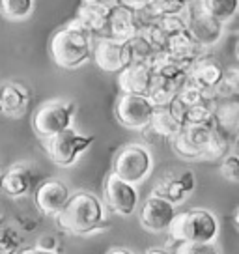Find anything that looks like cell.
I'll use <instances>...</instances> for the list:
<instances>
[{
  "label": "cell",
  "instance_id": "cell-1",
  "mask_svg": "<svg viewBox=\"0 0 239 254\" xmlns=\"http://www.w3.org/2000/svg\"><path fill=\"white\" fill-rule=\"evenodd\" d=\"M55 217L58 226L73 236H90L109 228L107 213L101 200L86 190L69 194L65 206Z\"/></svg>",
  "mask_w": 239,
  "mask_h": 254
},
{
  "label": "cell",
  "instance_id": "cell-2",
  "mask_svg": "<svg viewBox=\"0 0 239 254\" xmlns=\"http://www.w3.org/2000/svg\"><path fill=\"white\" fill-rule=\"evenodd\" d=\"M92 43H94V34L79 19H75L51 38L49 51L56 65L65 69H75L90 58Z\"/></svg>",
  "mask_w": 239,
  "mask_h": 254
},
{
  "label": "cell",
  "instance_id": "cell-3",
  "mask_svg": "<svg viewBox=\"0 0 239 254\" xmlns=\"http://www.w3.org/2000/svg\"><path fill=\"white\" fill-rule=\"evenodd\" d=\"M168 234L176 241H215L219 221L207 209H189L174 215Z\"/></svg>",
  "mask_w": 239,
  "mask_h": 254
},
{
  "label": "cell",
  "instance_id": "cell-4",
  "mask_svg": "<svg viewBox=\"0 0 239 254\" xmlns=\"http://www.w3.org/2000/svg\"><path fill=\"white\" fill-rule=\"evenodd\" d=\"M94 140L96 138L92 135H82L69 126L56 135L43 138V146H45V151L55 165L67 168L77 163V159L92 146Z\"/></svg>",
  "mask_w": 239,
  "mask_h": 254
},
{
  "label": "cell",
  "instance_id": "cell-5",
  "mask_svg": "<svg viewBox=\"0 0 239 254\" xmlns=\"http://www.w3.org/2000/svg\"><path fill=\"white\" fill-rule=\"evenodd\" d=\"M152 168L153 159L150 150L142 144L131 142L118 150L112 163V174L136 185L150 176Z\"/></svg>",
  "mask_w": 239,
  "mask_h": 254
},
{
  "label": "cell",
  "instance_id": "cell-6",
  "mask_svg": "<svg viewBox=\"0 0 239 254\" xmlns=\"http://www.w3.org/2000/svg\"><path fill=\"white\" fill-rule=\"evenodd\" d=\"M75 112H77V107L71 101L53 99V101L43 103L34 112L32 118V127L36 135L40 138H49V136L64 131L65 127L71 126Z\"/></svg>",
  "mask_w": 239,
  "mask_h": 254
},
{
  "label": "cell",
  "instance_id": "cell-7",
  "mask_svg": "<svg viewBox=\"0 0 239 254\" xmlns=\"http://www.w3.org/2000/svg\"><path fill=\"white\" fill-rule=\"evenodd\" d=\"M155 105L144 94H121L116 101V118L129 129H146L150 126Z\"/></svg>",
  "mask_w": 239,
  "mask_h": 254
},
{
  "label": "cell",
  "instance_id": "cell-8",
  "mask_svg": "<svg viewBox=\"0 0 239 254\" xmlns=\"http://www.w3.org/2000/svg\"><path fill=\"white\" fill-rule=\"evenodd\" d=\"M40 178V172L32 165L15 163L4 174H0V189L13 198H21V196H26L28 192H34Z\"/></svg>",
  "mask_w": 239,
  "mask_h": 254
},
{
  "label": "cell",
  "instance_id": "cell-9",
  "mask_svg": "<svg viewBox=\"0 0 239 254\" xmlns=\"http://www.w3.org/2000/svg\"><path fill=\"white\" fill-rule=\"evenodd\" d=\"M94 60L103 71L118 73L127 64H131L127 40H116L111 36L101 38L94 49Z\"/></svg>",
  "mask_w": 239,
  "mask_h": 254
},
{
  "label": "cell",
  "instance_id": "cell-10",
  "mask_svg": "<svg viewBox=\"0 0 239 254\" xmlns=\"http://www.w3.org/2000/svg\"><path fill=\"white\" fill-rule=\"evenodd\" d=\"M105 198L109 207H112L116 213L129 217L135 213L138 206V190L135 183H129L116 174H111L105 182Z\"/></svg>",
  "mask_w": 239,
  "mask_h": 254
},
{
  "label": "cell",
  "instance_id": "cell-11",
  "mask_svg": "<svg viewBox=\"0 0 239 254\" xmlns=\"http://www.w3.org/2000/svg\"><path fill=\"white\" fill-rule=\"evenodd\" d=\"M223 21L206 13L198 6L196 9H192L191 17L187 19V30L202 47L207 49L219 43V40L223 38Z\"/></svg>",
  "mask_w": 239,
  "mask_h": 254
},
{
  "label": "cell",
  "instance_id": "cell-12",
  "mask_svg": "<svg viewBox=\"0 0 239 254\" xmlns=\"http://www.w3.org/2000/svg\"><path fill=\"white\" fill-rule=\"evenodd\" d=\"M176 215V207L170 200L152 194L144 202L140 209V222L146 230L150 232H165L168 230L170 222Z\"/></svg>",
  "mask_w": 239,
  "mask_h": 254
},
{
  "label": "cell",
  "instance_id": "cell-13",
  "mask_svg": "<svg viewBox=\"0 0 239 254\" xmlns=\"http://www.w3.org/2000/svg\"><path fill=\"white\" fill-rule=\"evenodd\" d=\"M69 194L71 192L65 183L58 182V180H47L34 189V202L41 213L55 217L65 206Z\"/></svg>",
  "mask_w": 239,
  "mask_h": 254
},
{
  "label": "cell",
  "instance_id": "cell-14",
  "mask_svg": "<svg viewBox=\"0 0 239 254\" xmlns=\"http://www.w3.org/2000/svg\"><path fill=\"white\" fill-rule=\"evenodd\" d=\"M144 21L140 19V11L127 8L123 4H118L109 13V24H107V36L116 40H129L140 32Z\"/></svg>",
  "mask_w": 239,
  "mask_h": 254
},
{
  "label": "cell",
  "instance_id": "cell-15",
  "mask_svg": "<svg viewBox=\"0 0 239 254\" xmlns=\"http://www.w3.org/2000/svg\"><path fill=\"white\" fill-rule=\"evenodd\" d=\"M194 187H196V176H194V172L183 170L181 174H176L161 180L153 187L152 194L163 196V198L170 200L172 204H179V202H183L191 194L192 190H194Z\"/></svg>",
  "mask_w": 239,
  "mask_h": 254
},
{
  "label": "cell",
  "instance_id": "cell-16",
  "mask_svg": "<svg viewBox=\"0 0 239 254\" xmlns=\"http://www.w3.org/2000/svg\"><path fill=\"white\" fill-rule=\"evenodd\" d=\"M118 86L123 94H144L148 95L152 82V67L146 62H131L123 69H120Z\"/></svg>",
  "mask_w": 239,
  "mask_h": 254
},
{
  "label": "cell",
  "instance_id": "cell-17",
  "mask_svg": "<svg viewBox=\"0 0 239 254\" xmlns=\"http://www.w3.org/2000/svg\"><path fill=\"white\" fill-rule=\"evenodd\" d=\"M32 101L30 90L21 82H4L0 84V112L17 118L26 112Z\"/></svg>",
  "mask_w": 239,
  "mask_h": 254
},
{
  "label": "cell",
  "instance_id": "cell-18",
  "mask_svg": "<svg viewBox=\"0 0 239 254\" xmlns=\"http://www.w3.org/2000/svg\"><path fill=\"white\" fill-rule=\"evenodd\" d=\"M224 69L221 64L215 62L209 56H200L191 64L189 71H187V80L196 84V86L207 88V90H215V86L223 80Z\"/></svg>",
  "mask_w": 239,
  "mask_h": 254
},
{
  "label": "cell",
  "instance_id": "cell-19",
  "mask_svg": "<svg viewBox=\"0 0 239 254\" xmlns=\"http://www.w3.org/2000/svg\"><path fill=\"white\" fill-rule=\"evenodd\" d=\"M185 80H187V75L176 77V79L153 75L152 82H150V90H148V97L152 99V103L155 107H165L178 95V92L185 84Z\"/></svg>",
  "mask_w": 239,
  "mask_h": 254
},
{
  "label": "cell",
  "instance_id": "cell-20",
  "mask_svg": "<svg viewBox=\"0 0 239 254\" xmlns=\"http://www.w3.org/2000/svg\"><path fill=\"white\" fill-rule=\"evenodd\" d=\"M167 51L189 64H192L196 58L206 55V47H202L198 41L189 34V30L178 32V34L168 36Z\"/></svg>",
  "mask_w": 239,
  "mask_h": 254
},
{
  "label": "cell",
  "instance_id": "cell-21",
  "mask_svg": "<svg viewBox=\"0 0 239 254\" xmlns=\"http://www.w3.org/2000/svg\"><path fill=\"white\" fill-rule=\"evenodd\" d=\"M150 67H152L153 75L167 77V79H176V77L187 75L191 64L178 58V56H174L168 51H157L152 56V60H150Z\"/></svg>",
  "mask_w": 239,
  "mask_h": 254
},
{
  "label": "cell",
  "instance_id": "cell-22",
  "mask_svg": "<svg viewBox=\"0 0 239 254\" xmlns=\"http://www.w3.org/2000/svg\"><path fill=\"white\" fill-rule=\"evenodd\" d=\"M148 127H152L157 135L172 138L183 127V124L176 118L174 114L168 111L167 105H165V107H155L153 109L152 120H150V126Z\"/></svg>",
  "mask_w": 239,
  "mask_h": 254
},
{
  "label": "cell",
  "instance_id": "cell-23",
  "mask_svg": "<svg viewBox=\"0 0 239 254\" xmlns=\"http://www.w3.org/2000/svg\"><path fill=\"white\" fill-rule=\"evenodd\" d=\"M109 13L111 11H105V9H97L86 4H80L79 8V19L80 23L86 26L88 30L92 32L94 36H107V24H109Z\"/></svg>",
  "mask_w": 239,
  "mask_h": 254
},
{
  "label": "cell",
  "instance_id": "cell-24",
  "mask_svg": "<svg viewBox=\"0 0 239 254\" xmlns=\"http://www.w3.org/2000/svg\"><path fill=\"white\" fill-rule=\"evenodd\" d=\"M230 148V140L226 136V131H223L221 127H213L211 133L207 136L204 150H202V159L206 161H217V159L224 157V153Z\"/></svg>",
  "mask_w": 239,
  "mask_h": 254
},
{
  "label": "cell",
  "instance_id": "cell-25",
  "mask_svg": "<svg viewBox=\"0 0 239 254\" xmlns=\"http://www.w3.org/2000/svg\"><path fill=\"white\" fill-rule=\"evenodd\" d=\"M200 8L219 21H230L239 9V0H200Z\"/></svg>",
  "mask_w": 239,
  "mask_h": 254
},
{
  "label": "cell",
  "instance_id": "cell-26",
  "mask_svg": "<svg viewBox=\"0 0 239 254\" xmlns=\"http://www.w3.org/2000/svg\"><path fill=\"white\" fill-rule=\"evenodd\" d=\"M34 11V0H0V13L8 21H23Z\"/></svg>",
  "mask_w": 239,
  "mask_h": 254
},
{
  "label": "cell",
  "instance_id": "cell-27",
  "mask_svg": "<svg viewBox=\"0 0 239 254\" xmlns=\"http://www.w3.org/2000/svg\"><path fill=\"white\" fill-rule=\"evenodd\" d=\"M213 118H215L217 127H221L226 133H234L238 129V103L228 101V103L217 107L213 111Z\"/></svg>",
  "mask_w": 239,
  "mask_h": 254
},
{
  "label": "cell",
  "instance_id": "cell-28",
  "mask_svg": "<svg viewBox=\"0 0 239 254\" xmlns=\"http://www.w3.org/2000/svg\"><path fill=\"white\" fill-rule=\"evenodd\" d=\"M129 53H131V62H146L150 64L152 56L155 55V49L150 45V41L144 38L140 32L131 36L127 40Z\"/></svg>",
  "mask_w": 239,
  "mask_h": 254
},
{
  "label": "cell",
  "instance_id": "cell-29",
  "mask_svg": "<svg viewBox=\"0 0 239 254\" xmlns=\"http://www.w3.org/2000/svg\"><path fill=\"white\" fill-rule=\"evenodd\" d=\"M215 103H198L187 107L185 111V124H202V126H217L213 118Z\"/></svg>",
  "mask_w": 239,
  "mask_h": 254
},
{
  "label": "cell",
  "instance_id": "cell-30",
  "mask_svg": "<svg viewBox=\"0 0 239 254\" xmlns=\"http://www.w3.org/2000/svg\"><path fill=\"white\" fill-rule=\"evenodd\" d=\"M189 2L191 0H152V4L142 11L157 19L161 15H170V13H183L189 8Z\"/></svg>",
  "mask_w": 239,
  "mask_h": 254
},
{
  "label": "cell",
  "instance_id": "cell-31",
  "mask_svg": "<svg viewBox=\"0 0 239 254\" xmlns=\"http://www.w3.org/2000/svg\"><path fill=\"white\" fill-rule=\"evenodd\" d=\"M140 34L150 41V45L155 49V53L157 51H167L168 34L157 23H144L142 28H140Z\"/></svg>",
  "mask_w": 239,
  "mask_h": 254
},
{
  "label": "cell",
  "instance_id": "cell-32",
  "mask_svg": "<svg viewBox=\"0 0 239 254\" xmlns=\"http://www.w3.org/2000/svg\"><path fill=\"white\" fill-rule=\"evenodd\" d=\"M155 23L159 24L163 30L167 32L168 36L178 34V32L187 30V19L181 17V13H170V15H161L157 17Z\"/></svg>",
  "mask_w": 239,
  "mask_h": 254
},
{
  "label": "cell",
  "instance_id": "cell-33",
  "mask_svg": "<svg viewBox=\"0 0 239 254\" xmlns=\"http://www.w3.org/2000/svg\"><path fill=\"white\" fill-rule=\"evenodd\" d=\"M174 251L183 254H206L217 253L219 249L215 247L213 241H179Z\"/></svg>",
  "mask_w": 239,
  "mask_h": 254
},
{
  "label": "cell",
  "instance_id": "cell-34",
  "mask_svg": "<svg viewBox=\"0 0 239 254\" xmlns=\"http://www.w3.org/2000/svg\"><path fill=\"white\" fill-rule=\"evenodd\" d=\"M19 236L13 228L9 226H2L0 224V254H9V253H15L19 249Z\"/></svg>",
  "mask_w": 239,
  "mask_h": 254
},
{
  "label": "cell",
  "instance_id": "cell-35",
  "mask_svg": "<svg viewBox=\"0 0 239 254\" xmlns=\"http://www.w3.org/2000/svg\"><path fill=\"white\" fill-rule=\"evenodd\" d=\"M62 247L58 243V239L55 236H41L38 239V243L32 247V249H24L23 253L30 254V253H58Z\"/></svg>",
  "mask_w": 239,
  "mask_h": 254
},
{
  "label": "cell",
  "instance_id": "cell-36",
  "mask_svg": "<svg viewBox=\"0 0 239 254\" xmlns=\"http://www.w3.org/2000/svg\"><path fill=\"white\" fill-rule=\"evenodd\" d=\"M221 172L224 178H228L230 182H238L239 180V159L238 155H230L223 161L221 165Z\"/></svg>",
  "mask_w": 239,
  "mask_h": 254
},
{
  "label": "cell",
  "instance_id": "cell-37",
  "mask_svg": "<svg viewBox=\"0 0 239 254\" xmlns=\"http://www.w3.org/2000/svg\"><path fill=\"white\" fill-rule=\"evenodd\" d=\"M82 4L92 6L97 9H105V11H111L112 8H116L120 4V0H82Z\"/></svg>",
  "mask_w": 239,
  "mask_h": 254
},
{
  "label": "cell",
  "instance_id": "cell-38",
  "mask_svg": "<svg viewBox=\"0 0 239 254\" xmlns=\"http://www.w3.org/2000/svg\"><path fill=\"white\" fill-rule=\"evenodd\" d=\"M120 4H123V6H127V8L135 9V11H142V9H146L150 4H152V0H120Z\"/></svg>",
  "mask_w": 239,
  "mask_h": 254
},
{
  "label": "cell",
  "instance_id": "cell-39",
  "mask_svg": "<svg viewBox=\"0 0 239 254\" xmlns=\"http://www.w3.org/2000/svg\"><path fill=\"white\" fill-rule=\"evenodd\" d=\"M109 253L111 254H118V253H131V251H129V249H123V247H111V249H109Z\"/></svg>",
  "mask_w": 239,
  "mask_h": 254
}]
</instances>
